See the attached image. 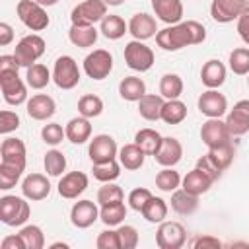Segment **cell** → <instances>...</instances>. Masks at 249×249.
<instances>
[{"label":"cell","instance_id":"6da1fadb","mask_svg":"<svg viewBox=\"0 0 249 249\" xmlns=\"http://www.w3.org/2000/svg\"><path fill=\"white\" fill-rule=\"evenodd\" d=\"M206 39V29L202 23L195 19L179 21L173 25L163 27L161 31L156 33V43L163 51H181L189 45H200Z\"/></svg>","mask_w":249,"mask_h":249},{"label":"cell","instance_id":"7a4b0ae2","mask_svg":"<svg viewBox=\"0 0 249 249\" xmlns=\"http://www.w3.org/2000/svg\"><path fill=\"white\" fill-rule=\"evenodd\" d=\"M31 216V206L25 200V196H14V195H4L0 198V220L6 226H23Z\"/></svg>","mask_w":249,"mask_h":249},{"label":"cell","instance_id":"3957f363","mask_svg":"<svg viewBox=\"0 0 249 249\" xmlns=\"http://www.w3.org/2000/svg\"><path fill=\"white\" fill-rule=\"evenodd\" d=\"M16 12H18L19 21L31 31H43L51 23V19L45 12V6H41L35 0H19L16 6Z\"/></svg>","mask_w":249,"mask_h":249},{"label":"cell","instance_id":"277c9868","mask_svg":"<svg viewBox=\"0 0 249 249\" xmlns=\"http://www.w3.org/2000/svg\"><path fill=\"white\" fill-rule=\"evenodd\" d=\"M43 53H45V39L37 33L21 37L14 49V56L21 68H29L31 64H35L43 56Z\"/></svg>","mask_w":249,"mask_h":249},{"label":"cell","instance_id":"5b68a950","mask_svg":"<svg viewBox=\"0 0 249 249\" xmlns=\"http://www.w3.org/2000/svg\"><path fill=\"white\" fill-rule=\"evenodd\" d=\"M0 89L8 105H21L27 101V86L18 70H0Z\"/></svg>","mask_w":249,"mask_h":249},{"label":"cell","instance_id":"8992f818","mask_svg":"<svg viewBox=\"0 0 249 249\" xmlns=\"http://www.w3.org/2000/svg\"><path fill=\"white\" fill-rule=\"evenodd\" d=\"M107 16L105 0H84L70 12L72 25H93Z\"/></svg>","mask_w":249,"mask_h":249},{"label":"cell","instance_id":"52a82bcc","mask_svg":"<svg viewBox=\"0 0 249 249\" xmlns=\"http://www.w3.org/2000/svg\"><path fill=\"white\" fill-rule=\"evenodd\" d=\"M124 62L130 70L146 72L154 64V51L144 41L132 39L124 45Z\"/></svg>","mask_w":249,"mask_h":249},{"label":"cell","instance_id":"ba28073f","mask_svg":"<svg viewBox=\"0 0 249 249\" xmlns=\"http://www.w3.org/2000/svg\"><path fill=\"white\" fill-rule=\"evenodd\" d=\"M80 68L76 64V60L68 54H62L54 60V68H53V82L60 88V89H72L80 84Z\"/></svg>","mask_w":249,"mask_h":249},{"label":"cell","instance_id":"9c48e42d","mask_svg":"<svg viewBox=\"0 0 249 249\" xmlns=\"http://www.w3.org/2000/svg\"><path fill=\"white\" fill-rule=\"evenodd\" d=\"M113 70V54L105 49H95L84 58V72L91 80H105Z\"/></svg>","mask_w":249,"mask_h":249},{"label":"cell","instance_id":"30bf717a","mask_svg":"<svg viewBox=\"0 0 249 249\" xmlns=\"http://www.w3.org/2000/svg\"><path fill=\"white\" fill-rule=\"evenodd\" d=\"M187 241V231L179 222H161L156 231V243L160 249H181Z\"/></svg>","mask_w":249,"mask_h":249},{"label":"cell","instance_id":"8fae6325","mask_svg":"<svg viewBox=\"0 0 249 249\" xmlns=\"http://www.w3.org/2000/svg\"><path fill=\"white\" fill-rule=\"evenodd\" d=\"M89 160L91 163H103V161H111L119 156V148L113 136L109 134H97L91 138L89 148H88Z\"/></svg>","mask_w":249,"mask_h":249},{"label":"cell","instance_id":"7c38bea8","mask_svg":"<svg viewBox=\"0 0 249 249\" xmlns=\"http://www.w3.org/2000/svg\"><path fill=\"white\" fill-rule=\"evenodd\" d=\"M196 105L198 111L208 119H220L228 111V99L218 89H206L204 93H200Z\"/></svg>","mask_w":249,"mask_h":249},{"label":"cell","instance_id":"4fadbf2b","mask_svg":"<svg viewBox=\"0 0 249 249\" xmlns=\"http://www.w3.org/2000/svg\"><path fill=\"white\" fill-rule=\"evenodd\" d=\"M247 8V0H212L210 16L218 23H230L241 16Z\"/></svg>","mask_w":249,"mask_h":249},{"label":"cell","instance_id":"5bb4252c","mask_svg":"<svg viewBox=\"0 0 249 249\" xmlns=\"http://www.w3.org/2000/svg\"><path fill=\"white\" fill-rule=\"evenodd\" d=\"M230 138H231L230 128H228L226 121H222V119H208L200 128V140L208 148L226 144V142H230Z\"/></svg>","mask_w":249,"mask_h":249},{"label":"cell","instance_id":"9a60e30c","mask_svg":"<svg viewBox=\"0 0 249 249\" xmlns=\"http://www.w3.org/2000/svg\"><path fill=\"white\" fill-rule=\"evenodd\" d=\"M88 175L84 171H70V173H64L58 181V195L62 198H78L86 189H88Z\"/></svg>","mask_w":249,"mask_h":249},{"label":"cell","instance_id":"2e32d148","mask_svg":"<svg viewBox=\"0 0 249 249\" xmlns=\"http://www.w3.org/2000/svg\"><path fill=\"white\" fill-rule=\"evenodd\" d=\"M97 218H99V208L93 200H88V198L74 202V206L70 210V222H72V226H76L80 230L93 226Z\"/></svg>","mask_w":249,"mask_h":249},{"label":"cell","instance_id":"e0dca14e","mask_svg":"<svg viewBox=\"0 0 249 249\" xmlns=\"http://www.w3.org/2000/svg\"><path fill=\"white\" fill-rule=\"evenodd\" d=\"M0 158H2L4 163L18 165L19 169H25L27 150H25L23 140H19V138H4L2 146H0Z\"/></svg>","mask_w":249,"mask_h":249},{"label":"cell","instance_id":"ac0fdd59","mask_svg":"<svg viewBox=\"0 0 249 249\" xmlns=\"http://www.w3.org/2000/svg\"><path fill=\"white\" fill-rule=\"evenodd\" d=\"M21 193L27 200H43L51 195V183L43 173H29L21 181Z\"/></svg>","mask_w":249,"mask_h":249},{"label":"cell","instance_id":"d6986e66","mask_svg":"<svg viewBox=\"0 0 249 249\" xmlns=\"http://www.w3.org/2000/svg\"><path fill=\"white\" fill-rule=\"evenodd\" d=\"M226 124L231 136H241L249 130V99H241L226 117Z\"/></svg>","mask_w":249,"mask_h":249},{"label":"cell","instance_id":"ffe728a7","mask_svg":"<svg viewBox=\"0 0 249 249\" xmlns=\"http://www.w3.org/2000/svg\"><path fill=\"white\" fill-rule=\"evenodd\" d=\"M156 161L161 165V167H173V165H177L179 161H181V158H183V146H181V142L177 140V138H173V136H163V140H161V146H160V150L156 152Z\"/></svg>","mask_w":249,"mask_h":249},{"label":"cell","instance_id":"44dd1931","mask_svg":"<svg viewBox=\"0 0 249 249\" xmlns=\"http://www.w3.org/2000/svg\"><path fill=\"white\" fill-rule=\"evenodd\" d=\"M128 33L138 39V41H146L150 37H156L158 33V25H156V19L154 16L146 14V12H140V14H134L128 21Z\"/></svg>","mask_w":249,"mask_h":249},{"label":"cell","instance_id":"7402d4cb","mask_svg":"<svg viewBox=\"0 0 249 249\" xmlns=\"http://www.w3.org/2000/svg\"><path fill=\"white\" fill-rule=\"evenodd\" d=\"M56 103L47 93H35L27 99V115L35 121H47L54 115Z\"/></svg>","mask_w":249,"mask_h":249},{"label":"cell","instance_id":"603a6c76","mask_svg":"<svg viewBox=\"0 0 249 249\" xmlns=\"http://www.w3.org/2000/svg\"><path fill=\"white\" fill-rule=\"evenodd\" d=\"M152 10L167 25L179 23L183 19V2L181 0H152Z\"/></svg>","mask_w":249,"mask_h":249},{"label":"cell","instance_id":"cb8c5ba5","mask_svg":"<svg viewBox=\"0 0 249 249\" xmlns=\"http://www.w3.org/2000/svg\"><path fill=\"white\" fill-rule=\"evenodd\" d=\"M200 82L208 89H218L226 82V66L216 58L206 60L200 68Z\"/></svg>","mask_w":249,"mask_h":249},{"label":"cell","instance_id":"d4e9b609","mask_svg":"<svg viewBox=\"0 0 249 249\" xmlns=\"http://www.w3.org/2000/svg\"><path fill=\"white\" fill-rule=\"evenodd\" d=\"M66 130V138L72 142V144H84L91 138V124H89V119L86 117H74L68 121V124L64 126Z\"/></svg>","mask_w":249,"mask_h":249},{"label":"cell","instance_id":"484cf974","mask_svg":"<svg viewBox=\"0 0 249 249\" xmlns=\"http://www.w3.org/2000/svg\"><path fill=\"white\" fill-rule=\"evenodd\" d=\"M144 158H146V154H144V150H142L136 142L124 144V146L119 150V163H121L124 169H128V171L140 169V167L144 165Z\"/></svg>","mask_w":249,"mask_h":249},{"label":"cell","instance_id":"4316f807","mask_svg":"<svg viewBox=\"0 0 249 249\" xmlns=\"http://www.w3.org/2000/svg\"><path fill=\"white\" fill-rule=\"evenodd\" d=\"M171 208L181 216H189L198 208V196L185 189H175L171 193Z\"/></svg>","mask_w":249,"mask_h":249},{"label":"cell","instance_id":"83f0119b","mask_svg":"<svg viewBox=\"0 0 249 249\" xmlns=\"http://www.w3.org/2000/svg\"><path fill=\"white\" fill-rule=\"evenodd\" d=\"M165 99L156 93H146L138 101V113L146 121H160L161 119V109H163Z\"/></svg>","mask_w":249,"mask_h":249},{"label":"cell","instance_id":"f1b7e54d","mask_svg":"<svg viewBox=\"0 0 249 249\" xmlns=\"http://www.w3.org/2000/svg\"><path fill=\"white\" fill-rule=\"evenodd\" d=\"M212 183H214V181H212L208 175H204L198 167L191 169V171L183 177V181H181L183 189H185V191H189V193H193V195H196V196L204 195V193L210 189V185H212Z\"/></svg>","mask_w":249,"mask_h":249},{"label":"cell","instance_id":"f546056e","mask_svg":"<svg viewBox=\"0 0 249 249\" xmlns=\"http://www.w3.org/2000/svg\"><path fill=\"white\" fill-rule=\"evenodd\" d=\"M119 95L124 101H140V97L146 95V84L138 76H126L119 84Z\"/></svg>","mask_w":249,"mask_h":249},{"label":"cell","instance_id":"4dcf8cb0","mask_svg":"<svg viewBox=\"0 0 249 249\" xmlns=\"http://www.w3.org/2000/svg\"><path fill=\"white\" fill-rule=\"evenodd\" d=\"M97 29L93 25H72L68 31V39L72 45L80 47V49H89L95 45L97 41Z\"/></svg>","mask_w":249,"mask_h":249},{"label":"cell","instance_id":"1f68e13d","mask_svg":"<svg viewBox=\"0 0 249 249\" xmlns=\"http://www.w3.org/2000/svg\"><path fill=\"white\" fill-rule=\"evenodd\" d=\"M161 140H163V136L154 128H140L134 134V142L144 150L146 156H156V152L161 146Z\"/></svg>","mask_w":249,"mask_h":249},{"label":"cell","instance_id":"d6a6232c","mask_svg":"<svg viewBox=\"0 0 249 249\" xmlns=\"http://www.w3.org/2000/svg\"><path fill=\"white\" fill-rule=\"evenodd\" d=\"M99 31L103 33V37L111 39V41H117L121 39L126 31H128V23H124V19L121 16H115V14H109L101 19V27Z\"/></svg>","mask_w":249,"mask_h":249},{"label":"cell","instance_id":"836d02e7","mask_svg":"<svg viewBox=\"0 0 249 249\" xmlns=\"http://www.w3.org/2000/svg\"><path fill=\"white\" fill-rule=\"evenodd\" d=\"M167 210H169L167 208V202L163 198L152 195V198L144 204V208L140 212L146 218V222H150V224H161L167 218Z\"/></svg>","mask_w":249,"mask_h":249},{"label":"cell","instance_id":"e575fe53","mask_svg":"<svg viewBox=\"0 0 249 249\" xmlns=\"http://www.w3.org/2000/svg\"><path fill=\"white\" fill-rule=\"evenodd\" d=\"M187 119V105L181 99H165L161 109V121L167 124H179Z\"/></svg>","mask_w":249,"mask_h":249},{"label":"cell","instance_id":"d590c367","mask_svg":"<svg viewBox=\"0 0 249 249\" xmlns=\"http://www.w3.org/2000/svg\"><path fill=\"white\" fill-rule=\"evenodd\" d=\"M51 80H53L51 70H49L45 64H41V62L31 64V66L27 68V72H25V82H27V86L33 88V89H43Z\"/></svg>","mask_w":249,"mask_h":249},{"label":"cell","instance_id":"8d00e7d4","mask_svg":"<svg viewBox=\"0 0 249 249\" xmlns=\"http://www.w3.org/2000/svg\"><path fill=\"white\" fill-rule=\"evenodd\" d=\"M126 218V206L124 202H113V204H103L99 208V220L113 228V226H121L123 220Z\"/></svg>","mask_w":249,"mask_h":249},{"label":"cell","instance_id":"74e56055","mask_svg":"<svg viewBox=\"0 0 249 249\" xmlns=\"http://www.w3.org/2000/svg\"><path fill=\"white\" fill-rule=\"evenodd\" d=\"M183 93V80L179 74H163L160 80V95L163 99H179Z\"/></svg>","mask_w":249,"mask_h":249},{"label":"cell","instance_id":"f35d334b","mask_svg":"<svg viewBox=\"0 0 249 249\" xmlns=\"http://www.w3.org/2000/svg\"><path fill=\"white\" fill-rule=\"evenodd\" d=\"M78 113L86 119H93L99 117L103 113V99L99 95L93 93H86L78 99Z\"/></svg>","mask_w":249,"mask_h":249},{"label":"cell","instance_id":"ab89813d","mask_svg":"<svg viewBox=\"0 0 249 249\" xmlns=\"http://www.w3.org/2000/svg\"><path fill=\"white\" fill-rule=\"evenodd\" d=\"M208 156H210V160L224 171V169H228V167L231 165L233 156H235V150H233L231 142H226V144H220V146H216V148H208Z\"/></svg>","mask_w":249,"mask_h":249},{"label":"cell","instance_id":"60d3db41","mask_svg":"<svg viewBox=\"0 0 249 249\" xmlns=\"http://www.w3.org/2000/svg\"><path fill=\"white\" fill-rule=\"evenodd\" d=\"M43 165H45V171L51 177H60L64 173V169H66V156L60 150H49L45 154Z\"/></svg>","mask_w":249,"mask_h":249},{"label":"cell","instance_id":"b9f144b4","mask_svg":"<svg viewBox=\"0 0 249 249\" xmlns=\"http://www.w3.org/2000/svg\"><path fill=\"white\" fill-rule=\"evenodd\" d=\"M181 175L179 171H175L173 167H163L158 175H156V187L163 193H173L175 189H179L181 185Z\"/></svg>","mask_w":249,"mask_h":249},{"label":"cell","instance_id":"7bdbcfd3","mask_svg":"<svg viewBox=\"0 0 249 249\" xmlns=\"http://www.w3.org/2000/svg\"><path fill=\"white\" fill-rule=\"evenodd\" d=\"M19 235L25 243V249H43L45 247V233L39 226L27 224L19 230Z\"/></svg>","mask_w":249,"mask_h":249},{"label":"cell","instance_id":"ee69618b","mask_svg":"<svg viewBox=\"0 0 249 249\" xmlns=\"http://www.w3.org/2000/svg\"><path fill=\"white\" fill-rule=\"evenodd\" d=\"M230 70L237 76H245L249 74V49L247 47H239V49H233L230 53Z\"/></svg>","mask_w":249,"mask_h":249},{"label":"cell","instance_id":"f6af8a7d","mask_svg":"<svg viewBox=\"0 0 249 249\" xmlns=\"http://www.w3.org/2000/svg\"><path fill=\"white\" fill-rule=\"evenodd\" d=\"M93 177L101 183H111L121 175V163H117L115 160L111 161H103V163H93L91 167Z\"/></svg>","mask_w":249,"mask_h":249},{"label":"cell","instance_id":"bcb514c9","mask_svg":"<svg viewBox=\"0 0 249 249\" xmlns=\"http://www.w3.org/2000/svg\"><path fill=\"white\" fill-rule=\"evenodd\" d=\"M25 169H19L18 165H10V163H4L0 161V189L2 191H8L12 187H16V183L19 181L21 173Z\"/></svg>","mask_w":249,"mask_h":249},{"label":"cell","instance_id":"7dc6e473","mask_svg":"<svg viewBox=\"0 0 249 249\" xmlns=\"http://www.w3.org/2000/svg\"><path fill=\"white\" fill-rule=\"evenodd\" d=\"M124 198V193L119 185H115L113 181L111 183H103V187H99L97 191V202L103 206V204H113V202H123Z\"/></svg>","mask_w":249,"mask_h":249},{"label":"cell","instance_id":"c3c4849f","mask_svg":"<svg viewBox=\"0 0 249 249\" xmlns=\"http://www.w3.org/2000/svg\"><path fill=\"white\" fill-rule=\"evenodd\" d=\"M41 138L49 146H58L66 138V130L58 123H49V124H45L41 128Z\"/></svg>","mask_w":249,"mask_h":249},{"label":"cell","instance_id":"681fc988","mask_svg":"<svg viewBox=\"0 0 249 249\" xmlns=\"http://www.w3.org/2000/svg\"><path fill=\"white\" fill-rule=\"evenodd\" d=\"M117 233H119L121 249H134L138 245V231L134 226H119Z\"/></svg>","mask_w":249,"mask_h":249},{"label":"cell","instance_id":"f907efd6","mask_svg":"<svg viewBox=\"0 0 249 249\" xmlns=\"http://www.w3.org/2000/svg\"><path fill=\"white\" fill-rule=\"evenodd\" d=\"M97 249H121V241H119V233L117 230H105L97 235L95 239Z\"/></svg>","mask_w":249,"mask_h":249},{"label":"cell","instance_id":"816d5d0a","mask_svg":"<svg viewBox=\"0 0 249 249\" xmlns=\"http://www.w3.org/2000/svg\"><path fill=\"white\" fill-rule=\"evenodd\" d=\"M150 198H152V193H150V189L138 187V189L130 191V195H128V204H130V208H132V210L140 212V210L144 208V204H146Z\"/></svg>","mask_w":249,"mask_h":249},{"label":"cell","instance_id":"f5cc1de1","mask_svg":"<svg viewBox=\"0 0 249 249\" xmlns=\"http://www.w3.org/2000/svg\"><path fill=\"white\" fill-rule=\"evenodd\" d=\"M19 126V115L16 111H8L4 109L0 113V132L2 134H10L12 130H16Z\"/></svg>","mask_w":249,"mask_h":249},{"label":"cell","instance_id":"db71d44e","mask_svg":"<svg viewBox=\"0 0 249 249\" xmlns=\"http://www.w3.org/2000/svg\"><path fill=\"white\" fill-rule=\"evenodd\" d=\"M195 167H198L204 175H208L212 181H216V179H220V175H222V169L210 160V156L206 154V156H202V158H198L196 160V165Z\"/></svg>","mask_w":249,"mask_h":249},{"label":"cell","instance_id":"11a10c76","mask_svg":"<svg viewBox=\"0 0 249 249\" xmlns=\"http://www.w3.org/2000/svg\"><path fill=\"white\" fill-rule=\"evenodd\" d=\"M237 33L245 45H249V6L237 18Z\"/></svg>","mask_w":249,"mask_h":249},{"label":"cell","instance_id":"9f6ffc18","mask_svg":"<svg viewBox=\"0 0 249 249\" xmlns=\"http://www.w3.org/2000/svg\"><path fill=\"white\" fill-rule=\"evenodd\" d=\"M191 245L195 249H204V247H222V241L214 235H198L191 241Z\"/></svg>","mask_w":249,"mask_h":249},{"label":"cell","instance_id":"6f0895ef","mask_svg":"<svg viewBox=\"0 0 249 249\" xmlns=\"http://www.w3.org/2000/svg\"><path fill=\"white\" fill-rule=\"evenodd\" d=\"M0 247L2 249H25V243L19 233H14V235H6L0 243Z\"/></svg>","mask_w":249,"mask_h":249},{"label":"cell","instance_id":"680465c9","mask_svg":"<svg viewBox=\"0 0 249 249\" xmlns=\"http://www.w3.org/2000/svg\"><path fill=\"white\" fill-rule=\"evenodd\" d=\"M12 39H14V29H12V25L6 23V21H2V23H0V45L6 47V45L12 43Z\"/></svg>","mask_w":249,"mask_h":249},{"label":"cell","instance_id":"91938a15","mask_svg":"<svg viewBox=\"0 0 249 249\" xmlns=\"http://www.w3.org/2000/svg\"><path fill=\"white\" fill-rule=\"evenodd\" d=\"M21 66L18 64L14 54H2L0 56V70H19Z\"/></svg>","mask_w":249,"mask_h":249},{"label":"cell","instance_id":"94428289","mask_svg":"<svg viewBox=\"0 0 249 249\" xmlns=\"http://www.w3.org/2000/svg\"><path fill=\"white\" fill-rule=\"evenodd\" d=\"M35 2H39L41 6H54L58 0H35Z\"/></svg>","mask_w":249,"mask_h":249},{"label":"cell","instance_id":"6125c7cd","mask_svg":"<svg viewBox=\"0 0 249 249\" xmlns=\"http://www.w3.org/2000/svg\"><path fill=\"white\" fill-rule=\"evenodd\" d=\"M123 2H124V0H105L107 6H121Z\"/></svg>","mask_w":249,"mask_h":249},{"label":"cell","instance_id":"be15d7a7","mask_svg":"<svg viewBox=\"0 0 249 249\" xmlns=\"http://www.w3.org/2000/svg\"><path fill=\"white\" fill-rule=\"evenodd\" d=\"M51 247H53V249H56V247H68V245H66V243H53Z\"/></svg>","mask_w":249,"mask_h":249},{"label":"cell","instance_id":"e7e4bbea","mask_svg":"<svg viewBox=\"0 0 249 249\" xmlns=\"http://www.w3.org/2000/svg\"><path fill=\"white\" fill-rule=\"evenodd\" d=\"M247 76H249V74H247ZM247 86H249V78H247Z\"/></svg>","mask_w":249,"mask_h":249}]
</instances>
